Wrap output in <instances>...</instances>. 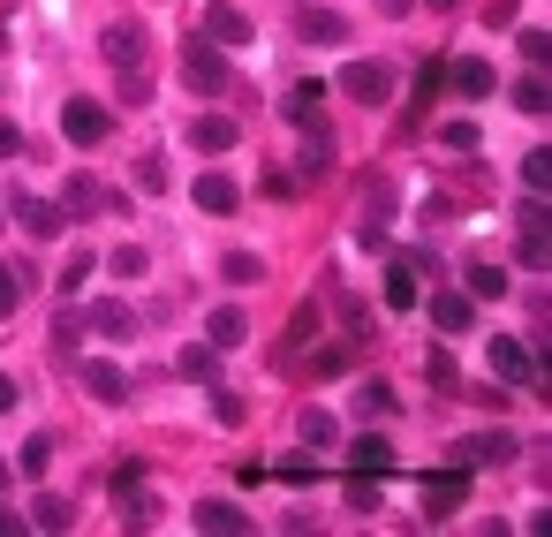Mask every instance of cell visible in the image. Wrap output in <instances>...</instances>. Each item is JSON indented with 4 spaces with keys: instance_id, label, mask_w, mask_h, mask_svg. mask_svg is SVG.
Here are the masks:
<instances>
[{
    "instance_id": "1",
    "label": "cell",
    "mask_w": 552,
    "mask_h": 537,
    "mask_svg": "<svg viewBox=\"0 0 552 537\" xmlns=\"http://www.w3.org/2000/svg\"><path fill=\"white\" fill-rule=\"evenodd\" d=\"M106 69L114 76H144V61H152V38H144V23H114V31L99 38Z\"/></svg>"
},
{
    "instance_id": "2",
    "label": "cell",
    "mask_w": 552,
    "mask_h": 537,
    "mask_svg": "<svg viewBox=\"0 0 552 537\" xmlns=\"http://www.w3.org/2000/svg\"><path fill=\"white\" fill-rule=\"evenodd\" d=\"M341 91L356 106H386V99H394V69H386V61H348V69H341Z\"/></svg>"
},
{
    "instance_id": "3",
    "label": "cell",
    "mask_w": 552,
    "mask_h": 537,
    "mask_svg": "<svg viewBox=\"0 0 552 537\" xmlns=\"http://www.w3.org/2000/svg\"><path fill=\"white\" fill-rule=\"evenodd\" d=\"M76 379H84V394L106 401V409H121V401H129V371H121L114 356H84V364H76Z\"/></svg>"
},
{
    "instance_id": "4",
    "label": "cell",
    "mask_w": 552,
    "mask_h": 537,
    "mask_svg": "<svg viewBox=\"0 0 552 537\" xmlns=\"http://www.w3.org/2000/svg\"><path fill=\"white\" fill-rule=\"evenodd\" d=\"M106 129H114V114H106L99 99H69L61 106V137L69 144H106Z\"/></svg>"
},
{
    "instance_id": "5",
    "label": "cell",
    "mask_w": 552,
    "mask_h": 537,
    "mask_svg": "<svg viewBox=\"0 0 552 537\" xmlns=\"http://www.w3.org/2000/svg\"><path fill=\"white\" fill-rule=\"evenodd\" d=\"M492 371H500L507 386H537V379H545V364H537V356H530L522 341H507V333L492 341Z\"/></svg>"
},
{
    "instance_id": "6",
    "label": "cell",
    "mask_w": 552,
    "mask_h": 537,
    "mask_svg": "<svg viewBox=\"0 0 552 537\" xmlns=\"http://www.w3.org/2000/svg\"><path fill=\"white\" fill-rule=\"evenodd\" d=\"M61 205H69V220H76V212H129V205H121V197H114V190L99 182V174H69V190H61Z\"/></svg>"
},
{
    "instance_id": "7",
    "label": "cell",
    "mask_w": 552,
    "mask_h": 537,
    "mask_svg": "<svg viewBox=\"0 0 552 537\" xmlns=\"http://www.w3.org/2000/svg\"><path fill=\"white\" fill-rule=\"evenodd\" d=\"M16 220H23V235L53 243V235L69 227V205H53V197H16Z\"/></svg>"
},
{
    "instance_id": "8",
    "label": "cell",
    "mask_w": 552,
    "mask_h": 537,
    "mask_svg": "<svg viewBox=\"0 0 552 537\" xmlns=\"http://www.w3.org/2000/svg\"><path fill=\"white\" fill-rule=\"evenodd\" d=\"M432 273V258L416 250V258H394V273H386V311H416V280Z\"/></svg>"
},
{
    "instance_id": "9",
    "label": "cell",
    "mask_w": 552,
    "mask_h": 537,
    "mask_svg": "<svg viewBox=\"0 0 552 537\" xmlns=\"http://www.w3.org/2000/svg\"><path fill=\"white\" fill-rule=\"evenodd\" d=\"M515 454H522V447H515L507 432H469L462 447H454V462H462V469H477V462L492 469V462H515Z\"/></svg>"
},
{
    "instance_id": "10",
    "label": "cell",
    "mask_w": 552,
    "mask_h": 537,
    "mask_svg": "<svg viewBox=\"0 0 552 537\" xmlns=\"http://www.w3.org/2000/svg\"><path fill=\"white\" fill-rule=\"evenodd\" d=\"M295 38H303V46H341L348 23L333 16V8H303V0H295Z\"/></svg>"
},
{
    "instance_id": "11",
    "label": "cell",
    "mask_w": 552,
    "mask_h": 537,
    "mask_svg": "<svg viewBox=\"0 0 552 537\" xmlns=\"http://www.w3.org/2000/svg\"><path fill=\"white\" fill-rule=\"evenodd\" d=\"M515 250H522V265H537V273H545V250H552V235H545V197H530V212H522V227H515Z\"/></svg>"
},
{
    "instance_id": "12",
    "label": "cell",
    "mask_w": 552,
    "mask_h": 537,
    "mask_svg": "<svg viewBox=\"0 0 552 537\" xmlns=\"http://www.w3.org/2000/svg\"><path fill=\"white\" fill-rule=\"evenodd\" d=\"M182 76H190L197 91H227V61L205 46V38H197V46H182Z\"/></svg>"
},
{
    "instance_id": "13",
    "label": "cell",
    "mask_w": 552,
    "mask_h": 537,
    "mask_svg": "<svg viewBox=\"0 0 552 537\" xmlns=\"http://www.w3.org/2000/svg\"><path fill=\"white\" fill-rule=\"evenodd\" d=\"M197 212H235L242 205V190H235V174H220V167H212V174H197Z\"/></svg>"
},
{
    "instance_id": "14",
    "label": "cell",
    "mask_w": 552,
    "mask_h": 537,
    "mask_svg": "<svg viewBox=\"0 0 552 537\" xmlns=\"http://www.w3.org/2000/svg\"><path fill=\"white\" fill-rule=\"evenodd\" d=\"M205 38H212V46H250V16H242V8H227V0H220V8H212V16H205Z\"/></svg>"
},
{
    "instance_id": "15",
    "label": "cell",
    "mask_w": 552,
    "mask_h": 537,
    "mask_svg": "<svg viewBox=\"0 0 552 537\" xmlns=\"http://www.w3.org/2000/svg\"><path fill=\"white\" fill-rule=\"evenodd\" d=\"M190 144H197V152H235V122H227V114H197Z\"/></svg>"
},
{
    "instance_id": "16",
    "label": "cell",
    "mask_w": 552,
    "mask_h": 537,
    "mask_svg": "<svg viewBox=\"0 0 552 537\" xmlns=\"http://www.w3.org/2000/svg\"><path fill=\"white\" fill-rule=\"evenodd\" d=\"M492 84H500V76H492V61H484V53H469V61H454V91H462V99H484Z\"/></svg>"
},
{
    "instance_id": "17",
    "label": "cell",
    "mask_w": 552,
    "mask_h": 537,
    "mask_svg": "<svg viewBox=\"0 0 552 537\" xmlns=\"http://www.w3.org/2000/svg\"><path fill=\"white\" fill-rule=\"evenodd\" d=\"M356 469H363V477H386V469H394V439L363 432V439H356Z\"/></svg>"
},
{
    "instance_id": "18",
    "label": "cell",
    "mask_w": 552,
    "mask_h": 537,
    "mask_svg": "<svg viewBox=\"0 0 552 537\" xmlns=\"http://www.w3.org/2000/svg\"><path fill=\"white\" fill-rule=\"evenodd\" d=\"M295 439H303V447H333V439H341V424H333L326 409H303V416H295Z\"/></svg>"
},
{
    "instance_id": "19",
    "label": "cell",
    "mask_w": 552,
    "mask_h": 537,
    "mask_svg": "<svg viewBox=\"0 0 552 537\" xmlns=\"http://www.w3.org/2000/svg\"><path fill=\"white\" fill-rule=\"evenodd\" d=\"M242 333H250V318H242V311H212L205 318V341L212 348H242Z\"/></svg>"
},
{
    "instance_id": "20",
    "label": "cell",
    "mask_w": 552,
    "mask_h": 537,
    "mask_svg": "<svg viewBox=\"0 0 552 537\" xmlns=\"http://www.w3.org/2000/svg\"><path fill=\"white\" fill-rule=\"evenodd\" d=\"M432 326L439 333H469V295H432Z\"/></svg>"
},
{
    "instance_id": "21",
    "label": "cell",
    "mask_w": 552,
    "mask_h": 537,
    "mask_svg": "<svg viewBox=\"0 0 552 537\" xmlns=\"http://www.w3.org/2000/svg\"><path fill=\"white\" fill-rule=\"evenodd\" d=\"M197 530H212V537H227V530H242V515H235V500H197Z\"/></svg>"
},
{
    "instance_id": "22",
    "label": "cell",
    "mask_w": 552,
    "mask_h": 537,
    "mask_svg": "<svg viewBox=\"0 0 552 537\" xmlns=\"http://www.w3.org/2000/svg\"><path fill=\"white\" fill-rule=\"evenodd\" d=\"M91 333H106V341H129V333H137V318L121 311V303H99V311H91Z\"/></svg>"
},
{
    "instance_id": "23",
    "label": "cell",
    "mask_w": 552,
    "mask_h": 537,
    "mask_svg": "<svg viewBox=\"0 0 552 537\" xmlns=\"http://www.w3.org/2000/svg\"><path fill=\"white\" fill-rule=\"evenodd\" d=\"M515 106H522V114H545V106H552V84H545V69H530V76L515 84Z\"/></svg>"
},
{
    "instance_id": "24",
    "label": "cell",
    "mask_w": 552,
    "mask_h": 537,
    "mask_svg": "<svg viewBox=\"0 0 552 537\" xmlns=\"http://www.w3.org/2000/svg\"><path fill=\"white\" fill-rule=\"evenodd\" d=\"M23 522H31V530H69V500H61V492H46V500H38Z\"/></svg>"
},
{
    "instance_id": "25",
    "label": "cell",
    "mask_w": 552,
    "mask_h": 537,
    "mask_svg": "<svg viewBox=\"0 0 552 537\" xmlns=\"http://www.w3.org/2000/svg\"><path fill=\"white\" fill-rule=\"evenodd\" d=\"M515 46H522V61H530V69H545V61H552V31H545V23L515 31Z\"/></svg>"
},
{
    "instance_id": "26",
    "label": "cell",
    "mask_w": 552,
    "mask_h": 537,
    "mask_svg": "<svg viewBox=\"0 0 552 537\" xmlns=\"http://www.w3.org/2000/svg\"><path fill=\"white\" fill-rule=\"evenodd\" d=\"M220 273L235 280V288H250V280H265V258H258V250H235V258H227Z\"/></svg>"
},
{
    "instance_id": "27",
    "label": "cell",
    "mask_w": 552,
    "mask_h": 537,
    "mask_svg": "<svg viewBox=\"0 0 552 537\" xmlns=\"http://www.w3.org/2000/svg\"><path fill=\"white\" fill-rule=\"evenodd\" d=\"M356 401H363L371 416H394V409H401V394H394L386 379H363V394H356Z\"/></svg>"
},
{
    "instance_id": "28",
    "label": "cell",
    "mask_w": 552,
    "mask_h": 537,
    "mask_svg": "<svg viewBox=\"0 0 552 537\" xmlns=\"http://www.w3.org/2000/svg\"><path fill=\"white\" fill-rule=\"evenodd\" d=\"M174 371H182V379H212V341L182 348V356H174Z\"/></svg>"
},
{
    "instance_id": "29",
    "label": "cell",
    "mask_w": 552,
    "mask_h": 537,
    "mask_svg": "<svg viewBox=\"0 0 552 537\" xmlns=\"http://www.w3.org/2000/svg\"><path fill=\"white\" fill-rule=\"evenodd\" d=\"M469 295H484V303L507 295V273H500V265H469Z\"/></svg>"
},
{
    "instance_id": "30",
    "label": "cell",
    "mask_w": 552,
    "mask_h": 537,
    "mask_svg": "<svg viewBox=\"0 0 552 537\" xmlns=\"http://www.w3.org/2000/svg\"><path fill=\"white\" fill-rule=\"evenodd\" d=\"M522 190H530V197H545V190H552V159H545V152L522 159Z\"/></svg>"
},
{
    "instance_id": "31",
    "label": "cell",
    "mask_w": 552,
    "mask_h": 537,
    "mask_svg": "<svg viewBox=\"0 0 552 537\" xmlns=\"http://www.w3.org/2000/svg\"><path fill=\"white\" fill-rule=\"evenodd\" d=\"M129 174H137V190H167V159H159V152H144Z\"/></svg>"
},
{
    "instance_id": "32",
    "label": "cell",
    "mask_w": 552,
    "mask_h": 537,
    "mask_svg": "<svg viewBox=\"0 0 552 537\" xmlns=\"http://www.w3.org/2000/svg\"><path fill=\"white\" fill-rule=\"evenodd\" d=\"M23 303V265H0V318Z\"/></svg>"
},
{
    "instance_id": "33",
    "label": "cell",
    "mask_w": 552,
    "mask_h": 537,
    "mask_svg": "<svg viewBox=\"0 0 552 537\" xmlns=\"http://www.w3.org/2000/svg\"><path fill=\"white\" fill-rule=\"evenodd\" d=\"M46 454H53V439H46V432H38V439H31V447H23V462H16V469H23V477H46Z\"/></svg>"
},
{
    "instance_id": "34",
    "label": "cell",
    "mask_w": 552,
    "mask_h": 537,
    "mask_svg": "<svg viewBox=\"0 0 552 537\" xmlns=\"http://www.w3.org/2000/svg\"><path fill=\"white\" fill-rule=\"evenodd\" d=\"M144 265H152V258H144V250H137V243H121V250H114V273H121V280H137V273H144Z\"/></svg>"
},
{
    "instance_id": "35",
    "label": "cell",
    "mask_w": 552,
    "mask_h": 537,
    "mask_svg": "<svg viewBox=\"0 0 552 537\" xmlns=\"http://www.w3.org/2000/svg\"><path fill=\"white\" fill-rule=\"evenodd\" d=\"M439 144H447V152H477V129H469V122H447V129H439Z\"/></svg>"
},
{
    "instance_id": "36",
    "label": "cell",
    "mask_w": 552,
    "mask_h": 537,
    "mask_svg": "<svg viewBox=\"0 0 552 537\" xmlns=\"http://www.w3.org/2000/svg\"><path fill=\"white\" fill-rule=\"evenodd\" d=\"M91 273H99V265H91V258H69V265H61V295H76V288H84Z\"/></svg>"
},
{
    "instance_id": "37",
    "label": "cell",
    "mask_w": 552,
    "mask_h": 537,
    "mask_svg": "<svg viewBox=\"0 0 552 537\" xmlns=\"http://www.w3.org/2000/svg\"><path fill=\"white\" fill-rule=\"evenodd\" d=\"M454 492H462V477H432V515H447Z\"/></svg>"
},
{
    "instance_id": "38",
    "label": "cell",
    "mask_w": 552,
    "mask_h": 537,
    "mask_svg": "<svg viewBox=\"0 0 552 537\" xmlns=\"http://www.w3.org/2000/svg\"><path fill=\"white\" fill-rule=\"evenodd\" d=\"M152 522H159V500H144V492H137V500H129V530H152Z\"/></svg>"
},
{
    "instance_id": "39",
    "label": "cell",
    "mask_w": 552,
    "mask_h": 537,
    "mask_svg": "<svg viewBox=\"0 0 552 537\" xmlns=\"http://www.w3.org/2000/svg\"><path fill=\"white\" fill-rule=\"evenodd\" d=\"M0 409H16V379L8 371H0Z\"/></svg>"
},
{
    "instance_id": "40",
    "label": "cell",
    "mask_w": 552,
    "mask_h": 537,
    "mask_svg": "<svg viewBox=\"0 0 552 537\" xmlns=\"http://www.w3.org/2000/svg\"><path fill=\"white\" fill-rule=\"evenodd\" d=\"M16 144H23V137H16V122H0V152H16Z\"/></svg>"
},
{
    "instance_id": "41",
    "label": "cell",
    "mask_w": 552,
    "mask_h": 537,
    "mask_svg": "<svg viewBox=\"0 0 552 537\" xmlns=\"http://www.w3.org/2000/svg\"><path fill=\"white\" fill-rule=\"evenodd\" d=\"M23 530V515H8V507H0V537H16Z\"/></svg>"
},
{
    "instance_id": "42",
    "label": "cell",
    "mask_w": 552,
    "mask_h": 537,
    "mask_svg": "<svg viewBox=\"0 0 552 537\" xmlns=\"http://www.w3.org/2000/svg\"><path fill=\"white\" fill-rule=\"evenodd\" d=\"M432 8H454V0H432Z\"/></svg>"
},
{
    "instance_id": "43",
    "label": "cell",
    "mask_w": 552,
    "mask_h": 537,
    "mask_svg": "<svg viewBox=\"0 0 552 537\" xmlns=\"http://www.w3.org/2000/svg\"><path fill=\"white\" fill-rule=\"evenodd\" d=\"M0 46H8V31H0Z\"/></svg>"
},
{
    "instance_id": "44",
    "label": "cell",
    "mask_w": 552,
    "mask_h": 537,
    "mask_svg": "<svg viewBox=\"0 0 552 537\" xmlns=\"http://www.w3.org/2000/svg\"><path fill=\"white\" fill-rule=\"evenodd\" d=\"M0 220H8V212H0Z\"/></svg>"
},
{
    "instance_id": "45",
    "label": "cell",
    "mask_w": 552,
    "mask_h": 537,
    "mask_svg": "<svg viewBox=\"0 0 552 537\" xmlns=\"http://www.w3.org/2000/svg\"><path fill=\"white\" fill-rule=\"evenodd\" d=\"M288 8H295V0H288Z\"/></svg>"
}]
</instances>
